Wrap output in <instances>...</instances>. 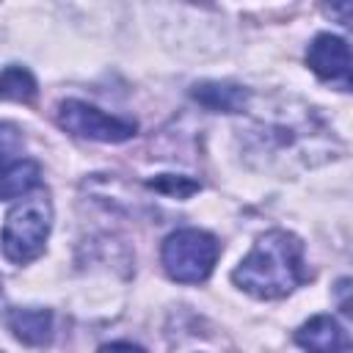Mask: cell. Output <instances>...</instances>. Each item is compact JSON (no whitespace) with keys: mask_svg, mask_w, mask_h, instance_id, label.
<instances>
[{"mask_svg":"<svg viewBox=\"0 0 353 353\" xmlns=\"http://www.w3.org/2000/svg\"><path fill=\"white\" fill-rule=\"evenodd\" d=\"M232 279L256 298H281L292 292L306 279L301 240L284 229L262 234L248 256L234 268Z\"/></svg>","mask_w":353,"mask_h":353,"instance_id":"1","label":"cell"},{"mask_svg":"<svg viewBox=\"0 0 353 353\" xmlns=\"http://www.w3.org/2000/svg\"><path fill=\"white\" fill-rule=\"evenodd\" d=\"M50 221H52V210L44 196H28L17 201L8 210L3 232H0V245H3L6 259H11L14 265L33 262L44 251Z\"/></svg>","mask_w":353,"mask_h":353,"instance_id":"2","label":"cell"},{"mask_svg":"<svg viewBox=\"0 0 353 353\" xmlns=\"http://www.w3.org/2000/svg\"><path fill=\"white\" fill-rule=\"evenodd\" d=\"M218 254H221L218 240L204 229H176L163 243L165 273L182 284L204 281L212 273Z\"/></svg>","mask_w":353,"mask_h":353,"instance_id":"3","label":"cell"},{"mask_svg":"<svg viewBox=\"0 0 353 353\" xmlns=\"http://www.w3.org/2000/svg\"><path fill=\"white\" fill-rule=\"evenodd\" d=\"M58 124L80 138H91V141H105V143H119L135 135V121L130 119H119V116H108L94 105H85L80 99H66L58 108Z\"/></svg>","mask_w":353,"mask_h":353,"instance_id":"4","label":"cell"},{"mask_svg":"<svg viewBox=\"0 0 353 353\" xmlns=\"http://www.w3.org/2000/svg\"><path fill=\"white\" fill-rule=\"evenodd\" d=\"M306 61L312 72L328 83H336L339 88H350V50L347 41L334 33H320L306 50Z\"/></svg>","mask_w":353,"mask_h":353,"instance_id":"5","label":"cell"},{"mask_svg":"<svg viewBox=\"0 0 353 353\" xmlns=\"http://www.w3.org/2000/svg\"><path fill=\"white\" fill-rule=\"evenodd\" d=\"M298 345L309 353H342L347 347V336L339 328V323L328 314H317L309 323H303L295 334Z\"/></svg>","mask_w":353,"mask_h":353,"instance_id":"6","label":"cell"},{"mask_svg":"<svg viewBox=\"0 0 353 353\" xmlns=\"http://www.w3.org/2000/svg\"><path fill=\"white\" fill-rule=\"evenodd\" d=\"M39 182H41V168L36 160L28 157L0 160V199L28 196Z\"/></svg>","mask_w":353,"mask_h":353,"instance_id":"7","label":"cell"},{"mask_svg":"<svg viewBox=\"0 0 353 353\" xmlns=\"http://www.w3.org/2000/svg\"><path fill=\"white\" fill-rule=\"evenodd\" d=\"M8 328L19 342L30 347H41L52 336V314L47 309H11Z\"/></svg>","mask_w":353,"mask_h":353,"instance_id":"8","label":"cell"},{"mask_svg":"<svg viewBox=\"0 0 353 353\" xmlns=\"http://www.w3.org/2000/svg\"><path fill=\"white\" fill-rule=\"evenodd\" d=\"M193 97L210 110L234 113V110H243L248 94H245V88L232 85V83H201L193 88Z\"/></svg>","mask_w":353,"mask_h":353,"instance_id":"9","label":"cell"},{"mask_svg":"<svg viewBox=\"0 0 353 353\" xmlns=\"http://www.w3.org/2000/svg\"><path fill=\"white\" fill-rule=\"evenodd\" d=\"M36 97V80L25 66H6L0 72V99L30 102Z\"/></svg>","mask_w":353,"mask_h":353,"instance_id":"10","label":"cell"},{"mask_svg":"<svg viewBox=\"0 0 353 353\" xmlns=\"http://www.w3.org/2000/svg\"><path fill=\"white\" fill-rule=\"evenodd\" d=\"M149 188L160 190V193H168V196H176V199H188L199 190V182L190 179V176H174V174H160L154 179H149Z\"/></svg>","mask_w":353,"mask_h":353,"instance_id":"11","label":"cell"},{"mask_svg":"<svg viewBox=\"0 0 353 353\" xmlns=\"http://www.w3.org/2000/svg\"><path fill=\"white\" fill-rule=\"evenodd\" d=\"M19 149H22V132L14 124L0 121V160H8Z\"/></svg>","mask_w":353,"mask_h":353,"instance_id":"12","label":"cell"},{"mask_svg":"<svg viewBox=\"0 0 353 353\" xmlns=\"http://www.w3.org/2000/svg\"><path fill=\"white\" fill-rule=\"evenodd\" d=\"M99 353H146V350L132 342H110V345H102Z\"/></svg>","mask_w":353,"mask_h":353,"instance_id":"13","label":"cell"}]
</instances>
